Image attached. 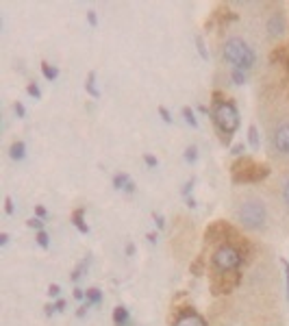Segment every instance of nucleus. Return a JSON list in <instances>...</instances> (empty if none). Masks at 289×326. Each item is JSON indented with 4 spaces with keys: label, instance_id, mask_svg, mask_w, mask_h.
Wrapping results in <instances>:
<instances>
[{
    "label": "nucleus",
    "instance_id": "f257e3e1",
    "mask_svg": "<svg viewBox=\"0 0 289 326\" xmlns=\"http://www.w3.org/2000/svg\"><path fill=\"white\" fill-rule=\"evenodd\" d=\"M259 115L263 120L265 150L278 168H289V98L283 92L281 80L278 89H267L259 100Z\"/></svg>",
    "mask_w": 289,
    "mask_h": 326
},
{
    "label": "nucleus",
    "instance_id": "f03ea898",
    "mask_svg": "<svg viewBox=\"0 0 289 326\" xmlns=\"http://www.w3.org/2000/svg\"><path fill=\"white\" fill-rule=\"evenodd\" d=\"M231 213L243 231L255 235H267L278 222V213L270 194L252 185L235 187L231 196Z\"/></svg>",
    "mask_w": 289,
    "mask_h": 326
},
{
    "label": "nucleus",
    "instance_id": "7ed1b4c3",
    "mask_svg": "<svg viewBox=\"0 0 289 326\" xmlns=\"http://www.w3.org/2000/svg\"><path fill=\"white\" fill-rule=\"evenodd\" d=\"M222 59L229 63L231 70H241V72L255 70L257 61H259L255 44L237 33H231L229 37L222 42Z\"/></svg>",
    "mask_w": 289,
    "mask_h": 326
},
{
    "label": "nucleus",
    "instance_id": "20e7f679",
    "mask_svg": "<svg viewBox=\"0 0 289 326\" xmlns=\"http://www.w3.org/2000/svg\"><path fill=\"white\" fill-rule=\"evenodd\" d=\"M257 22L255 29L261 31V35L267 42H278L287 31V20L281 5H257Z\"/></svg>",
    "mask_w": 289,
    "mask_h": 326
},
{
    "label": "nucleus",
    "instance_id": "39448f33",
    "mask_svg": "<svg viewBox=\"0 0 289 326\" xmlns=\"http://www.w3.org/2000/svg\"><path fill=\"white\" fill-rule=\"evenodd\" d=\"M211 117L215 129L220 131V135L224 137V141H231V137L235 135V131L239 129V109L229 98H218L215 96L213 107H211Z\"/></svg>",
    "mask_w": 289,
    "mask_h": 326
},
{
    "label": "nucleus",
    "instance_id": "423d86ee",
    "mask_svg": "<svg viewBox=\"0 0 289 326\" xmlns=\"http://www.w3.org/2000/svg\"><path fill=\"white\" fill-rule=\"evenodd\" d=\"M241 263H243V252L233 241H224L211 252V270L215 276L237 274Z\"/></svg>",
    "mask_w": 289,
    "mask_h": 326
},
{
    "label": "nucleus",
    "instance_id": "0eeeda50",
    "mask_svg": "<svg viewBox=\"0 0 289 326\" xmlns=\"http://www.w3.org/2000/svg\"><path fill=\"white\" fill-rule=\"evenodd\" d=\"M267 194L272 198L278 217L289 222V168L278 170V174L274 176V183L267 187Z\"/></svg>",
    "mask_w": 289,
    "mask_h": 326
},
{
    "label": "nucleus",
    "instance_id": "6e6552de",
    "mask_svg": "<svg viewBox=\"0 0 289 326\" xmlns=\"http://www.w3.org/2000/svg\"><path fill=\"white\" fill-rule=\"evenodd\" d=\"M174 326H207V320L192 307H185V309H180L176 313Z\"/></svg>",
    "mask_w": 289,
    "mask_h": 326
},
{
    "label": "nucleus",
    "instance_id": "1a4fd4ad",
    "mask_svg": "<svg viewBox=\"0 0 289 326\" xmlns=\"http://www.w3.org/2000/svg\"><path fill=\"white\" fill-rule=\"evenodd\" d=\"M113 187L115 189H124V192H135V183H133V180H131V176L129 174H124V172H122V174H115L113 176Z\"/></svg>",
    "mask_w": 289,
    "mask_h": 326
},
{
    "label": "nucleus",
    "instance_id": "9d476101",
    "mask_svg": "<svg viewBox=\"0 0 289 326\" xmlns=\"http://www.w3.org/2000/svg\"><path fill=\"white\" fill-rule=\"evenodd\" d=\"M24 155H26V144H24V141H15V144H11V148H9V157H11L13 161L24 159Z\"/></svg>",
    "mask_w": 289,
    "mask_h": 326
},
{
    "label": "nucleus",
    "instance_id": "9b49d317",
    "mask_svg": "<svg viewBox=\"0 0 289 326\" xmlns=\"http://www.w3.org/2000/svg\"><path fill=\"white\" fill-rule=\"evenodd\" d=\"M72 222H74V226L80 231V233H87V224H85V211L83 209H76L74 213H72Z\"/></svg>",
    "mask_w": 289,
    "mask_h": 326
},
{
    "label": "nucleus",
    "instance_id": "f8f14e48",
    "mask_svg": "<svg viewBox=\"0 0 289 326\" xmlns=\"http://www.w3.org/2000/svg\"><path fill=\"white\" fill-rule=\"evenodd\" d=\"M248 144H250V148H252V150H259V148H261L259 129H257L255 124H250V129H248Z\"/></svg>",
    "mask_w": 289,
    "mask_h": 326
},
{
    "label": "nucleus",
    "instance_id": "ddd939ff",
    "mask_svg": "<svg viewBox=\"0 0 289 326\" xmlns=\"http://www.w3.org/2000/svg\"><path fill=\"white\" fill-rule=\"evenodd\" d=\"M113 322H115V326H126V322H129V311H126V307H115Z\"/></svg>",
    "mask_w": 289,
    "mask_h": 326
},
{
    "label": "nucleus",
    "instance_id": "4468645a",
    "mask_svg": "<svg viewBox=\"0 0 289 326\" xmlns=\"http://www.w3.org/2000/svg\"><path fill=\"white\" fill-rule=\"evenodd\" d=\"M85 89L89 92V96H94V98L100 96V92H98V87H96V72H89V76L85 80Z\"/></svg>",
    "mask_w": 289,
    "mask_h": 326
},
{
    "label": "nucleus",
    "instance_id": "2eb2a0df",
    "mask_svg": "<svg viewBox=\"0 0 289 326\" xmlns=\"http://www.w3.org/2000/svg\"><path fill=\"white\" fill-rule=\"evenodd\" d=\"M42 72H44V76H46L48 80H55V78L59 76V70H57V68H52L50 63H46V61L42 63Z\"/></svg>",
    "mask_w": 289,
    "mask_h": 326
},
{
    "label": "nucleus",
    "instance_id": "dca6fc26",
    "mask_svg": "<svg viewBox=\"0 0 289 326\" xmlns=\"http://www.w3.org/2000/svg\"><path fill=\"white\" fill-rule=\"evenodd\" d=\"M231 78L235 85H243L248 78V72H241V70H231Z\"/></svg>",
    "mask_w": 289,
    "mask_h": 326
},
{
    "label": "nucleus",
    "instance_id": "f3484780",
    "mask_svg": "<svg viewBox=\"0 0 289 326\" xmlns=\"http://www.w3.org/2000/svg\"><path fill=\"white\" fill-rule=\"evenodd\" d=\"M183 117H185V122L192 126V129H196L198 126V120H196V115H194V111L189 107H183Z\"/></svg>",
    "mask_w": 289,
    "mask_h": 326
},
{
    "label": "nucleus",
    "instance_id": "a211bd4d",
    "mask_svg": "<svg viewBox=\"0 0 289 326\" xmlns=\"http://www.w3.org/2000/svg\"><path fill=\"white\" fill-rule=\"evenodd\" d=\"M102 300V296H100V292L94 287V289H87V304H98Z\"/></svg>",
    "mask_w": 289,
    "mask_h": 326
},
{
    "label": "nucleus",
    "instance_id": "6ab92c4d",
    "mask_svg": "<svg viewBox=\"0 0 289 326\" xmlns=\"http://www.w3.org/2000/svg\"><path fill=\"white\" fill-rule=\"evenodd\" d=\"M89 268V259H83V261H80V263H78V268L74 270V272H72V280H78L80 276H83V272Z\"/></svg>",
    "mask_w": 289,
    "mask_h": 326
},
{
    "label": "nucleus",
    "instance_id": "aec40b11",
    "mask_svg": "<svg viewBox=\"0 0 289 326\" xmlns=\"http://www.w3.org/2000/svg\"><path fill=\"white\" fill-rule=\"evenodd\" d=\"M35 239H37V243H39V246L42 248H48V233L46 231H37V237H35Z\"/></svg>",
    "mask_w": 289,
    "mask_h": 326
},
{
    "label": "nucleus",
    "instance_id": "412c9836",
    "mask_svg": "<svg viewBox=\"0 0 289 326\" xmlns=\"http://www.w3.org/2000/svg\"><path fill=\"white\" fill-rule=\"evenodd\" d=\"M185 159H187L189 163H194V161L198 159V150H196V146H189V148L185 150Z\"/></svg>",
    "mask_w": 289,
    "mask_h": 326
},
{
    "label": "nucleus",
    "instance_id": "4be33fe9",
    "mask_svg": "<svg viewBox=\"0 0 289 326\" xmlns=\"http://www.w3.org/2000/svg\"><path fill=\"white\" fill-rule=\"evenodd\" d=\"M29 226H31V229L44 231V220H42V217H31V220H29Z\"/></svg>",
    "mask_w": 289,
    "mask_h": 326
},
{
    "label": "nucleus",
    "instance_id": "5701e85b",
    "mask_svg": "<svg viewBox=\"0 0 289 326\" xmlns=\"http://www.w3.org/2000/svg\"><path fill=\"white\" fill-rule=\"evenodd\" d=\"M196 44H198V52H200V57H202V59H209V54H207V50H204V42H202L200 35L196 37Z\"/></svg>",
    "mask_w": 289,
    "mask_h": 326
},
{
    "label": "nucleus",
    "instance_id": "b1692460",
    "mask_svg": "<svg viewBox=\"0 0 289 326\" xmlns=\"http://www.w3.org/2000/svg\"><path fill=\"white\" fill-rule=\"evenodd\" d=\"M29 94L35 98V100H39V98H42V92H39V87L37 85H35V83H31L29 85Z\"/></svg>",
    "mask_w": 289,
    "mask_h": 326
},
{
    "label": "nucleus",
    "instance_id": "393cba45",
    "mask_svg": "<svg viewBox=\"0 0 289 326\" xmlns=\"http://www.w3.org/2000/svg\"><path fill=\"white\" fill-rule=\"evenodd\" d=\"M13 111L17 113V117H24V115H26V109H24L22 103H15V105H13Z\"/></svg>",
    "mask_w": 289,
    "mask_h": 326
},
{
    "label": "nucleus",
    "instance_id": "a878e982",
    "mask_svg": "<svg viewBox=\"0 0 289 326\" xmlns=\"http://www.w3.org/2000/svg\"><path fill=\"white\" fill-rule=\"evenodd\" d=\"M159 113H161V117H163V120L170 124V122H172V115H170V111H168V109L166 107H159Z\"/></svg>",
    "mask_w": 289,
    "mask_h": 326
},
{
    "label": "nucleus",
    "instance_id": "bb28decb",
    "mask_svg": "<svg viewBox=\"0 0 289 326\" xmlns=\"http://www.w3.org/2000/svg\"><path fill=\"white\" fill-rule=\"evenodd\" d=\"M281 263H283V268H285V278H287V298H289V263L285 259H281Z\"/></svg>",
    "mask_w": 289,
    "mask_h": 326
},
{
    "label": "nucleus",
    "instance_id": "cd10ccee",
    "mask_svg": "<svg viewBox=\"0 0 289 326\" xmlns=\"http://www.w3.org/2000/svg\"><path fill=\"white\" fill-rule=\"evenodd\" d=\"M143 161H146L148 168H157V159L152 157V155H146V157H143Z\"/></svg>",
    "mask_w": 289,
    "mask_h": 326
},
{
    "label": "nucleus",
    "instance_id": "c85d7f7f",
    "mask_svg": "<svg viewBox=\"0 0 289 326\" xmlns=\"http://www.w3.org/2000/svg\"><path fill=\"white\" fill-rule=\"evenodd\" d=\"M61 294V289H59V285H50L48 287V296H52V298H57Z\"/></svg>",
    "mask_w": 289,
    "mask_h": 326
},
{
    "label": "nucleus",
    "instance_id": "c756f323",
    "mask_svg": "<svg viewBox=\"0 0 289 326\" xmlns=\"http://www.w3.org/2000/svg\"><path fill=\"white\" fill-rule=\"evenodd\" d=\"M5 209H7V213H9V215L13 213V202H11V198H9V196L5 198Z\"/></svg>",
    "mask_w": 289,
    "mask_h": 326
},
{
    "label": "nucleus",
    "instance_id": "7c9ffc66",
    "mask_svg": "<svg viewBox=\"0 0 289 326\" xmlns=\"http://www.w3.org/2000/svg\"><path fill=\"white\" fill-rule=\"evenodd\" d=\"M243 150H246V148H243V144H237V146H233V155H241Z\"/></svg>",
    "mask_w": 289,
    "mask_h": 326
},
{
    "label": "nucleus",
    "instance_id": "2f4dec72",
    "mask_svg": "<svg viewBox=\"0 0 289 326\" xmlns=\"http://www.w3.org/2000/svg\"><path fill=\"white\" fill-rule=\"evenodd\" d=\"M87 20H89V24H92V26H96V11H89L87 13Z\"/></svg>",
    "mask_w": 289,
    "mask_h": 326
},
{
    "label": "nucleus",
    "instance_id": "473e14b6",
    "mask_svg": "<svg viewBox=\"0 0 289 326\" xmlns=\"http://www.w3.org/2000/svg\"><path fill=\"white\" fill-rule=\"evenodd\" d=\"M74 298H76V300H83V298H85L83 289H74Z\"/></svg>",
    "mask_w": 289,
    "mask_h": 326
},
{
    "label": "nucleus",
    "instance_id": "72a5a7b5",
    "mask_svg": "<svg viewBox=\"0 0 289 326\" xmlns=\"http://www.w3.org/2000/svg\"><path fill=\"white\" fill-rule=\"evenodd\" d=\"M7 241H9V235H7V233H3V235H0V243H3V246H5Z\"/></svg>",
    "mask_w": 289,
    "mask_h": 326
},
{
    "label": "nucleus",
    "instance_id": "f704fd0d",
    "mask_svg": "<svg viewBox=\"0 0 289 326\" xmlns=\"http://www.w3.org/2000/svg\"><path fill=\"white\" fill-rule=\"evenodd\" d=\"M35 211H37V215H39V217H44V215H46V209H44V207H37V209H35Z\"/></svg>",
    "mask_w": 289,
    "mask_h": 326
},
{
    "label": "nucleus",
    "instance_id": "c9c22d12",
    "mask_svg": "<svg viewBox=\"0 0 289 326\" xmlns=\"http://www.w3.org/2000/svg\"><path fill=\"white\" fill-rule=\"evenodd\" d=\"M63 307H66V302H63V300H59V302L55 304V309H57V311H63Z\"/></svg>",
    "mask_w": 289,
    "mask_h": 326
},
{
    "label": "nucleus",
    "instance_id": "e433bc0d",
    "mask_svg": "<svg viewBox=\"0 0 289 326\" xmlns=\"http://www.w3.org/2000/svg\"><path fill=\"white\" fill-rule=\"evenodd\" d=\"M148 241L155 243V241H157V235H155V233H148Z\"/></svg>",
    "mask_w": 289,
    "mask_h": 326
},
{
    "label": "nucleus",
    "instance_id": "4c0bfd02",
    "mask_svg": "<svg viewBox=\"0 0 289 326\" xmlns=\"http://www.w3.org/2000/svg\"><path fill=\"white\" fill-rule=\"evenodd\" d=\"M126 252H129V255H133V252H135V246H133V243H129V248H126Z\"/></svg>",
    "mask_w": 289,
    "mask_h": 326
}]
</instances>
